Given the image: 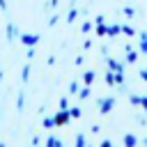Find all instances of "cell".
Listing matches in <instances>:
<instances>
[{
    "label": "cell",
    "mask_w": 147,
    "mask_h": 147,
    "mask_svg": "<svg viewBox=\"0 0 147 147\" xmlns=\"http://www.w3.org/2000/svg\"><path fill=\"white\" fill-rule=\"evenodd\" d=\"M96 106H99V113L101 115H108L113 110V106H115V96H101L96 101Z\"/></svg>",
    "instance_id": "6da1fadb"
},
{
    "label": "cell",
    "mask_w": 147,
    "mask_h": 147,
    "mask_svg": "<svg viewBox=\"0 0 147 147\" xmlns=\"http://www.w3.org/2000/svg\"><path fill=\"white\" fill-rule=\"evenodd\" d=\"M53 117H55V126H67V124H69V119H71V113H69V110H60V108H57V113H55Z\"/></svg>",
    "instance_id": "7a4b0ae2"
},
{
    "label": "cell",
    "mask_w": 147,
    "mask_h": 147,
    "mask_svg": "<svg viewBox=\"0 0 147 147\" xmlns=\"http://www.w3.org/2000/svg\"><path fill=\"white\" fill-rule=\"evenodd\" d=\"M18 41L30 48V46H37L39 44V34H18Z\"/></svg>",
    "instance_id": "3957f363"
},
{
    "label": "cell",
    "mask_w": 147,
    "mask_h": 147,
    "mask_svg": "<svg viewBox=\"0 0 147 147\" xmlns=\"http://www.w3.org/2000/svg\"><path fill=\"white\" fill-rule=\"evenodd\" d=\"M108 69L115 71V74H124V64L117 62V60H113V57H108Z\"/></svg>",
    "instance_id": "277c9868"
},
{
    "label": "cell",
    "mask_w": 147,
    "mask_h": 147,
    "mask_svg": "<svg viewBox=\"0 0 147 147\" xmlns=\"http://www.w3.org/2000/svg\"><path fill=\"white\" fill-rule=\"evenodd\" d=\"M136 145H138V138L133 133H126L124 136V147H136Z\"/></svg>",
    "instance_id": "5b68a950"
},
{
    "label": "cell",
    "mask_w": 147,
    "mask_h": 147,
    "mask_svg": "<svg viewBox=\"0 0 147 147\" xmlns=\"http://www.w3.org/2000/svg\"><path fill=\"white\" fill-rule=\"evenodd\" d=\"M122 32V25H117V23H110L108 25V37H117Z\"/></svg>",
    "instance_id": "8992f818"
},
{
    "label": "cell",
    "mask_w": 147,
    "mask_h": 147,
    "mask_svg": "<svg viewBox=\"0 0 147 147\" xmlns=\"http://www.w3.org/2000/svg\"><path fill=\"white\" fill-rule=\"evenodd\" d=\"M94 78H96V74H94V71H85V74H83V83H85V85H92V83H94Z\"/></svg>",
    "instance_id": "52a82bcc"
},
{
    "label": "cell",
    "mask_w": 147,
    "mask_h": 147,
    "mask_svg": "<svg viewBox=\"0 0 147 147\" xmlns=\"http://www.w3.org/2000/svg\"><path fill=\"white\" fill-rule=\"evenodd\" d=\"M103 78H106V83H108V85H117V76H115V71H110V69H108Z\"/></svg>",
    "instance_id": "ba28073f"
},
{
    "label": "cell",
    "mask_w": 147,
    "mask_h": 147,
    "mask_svg": "<svg viewBox=\"0 0 147 147\" xmlns=\"http://www.w3.org/2000/svg\"><path fill=\"white\" fill-rule=\"evenodd\" d=\"M140 53L147 55V32H140Z\"/></svg>",
    "instance_id": "9c48e42d"
},
{
    "label": "cell",
    "mask_w": 147,
    "mask_h": 147,
    "mask_svg": "<svg viewBox=\"0 0 147 147\" xmlns=\"http://www.w3.org/2000/svg\"><path fill=\"white\" fill-rule=\"evenodd\" d=\"M136 60H138V53H136V51H131V48L126 46V62H129V64H133Z\"/></svg>",
    "instance_id": "30bf717a"
},
{
    "label": "cell",
    "mask_w": 147,
    "mask_h": 147,
    "mask_svg": "<svg viewBox=\"0 0 147 147\" xmlns=\"http://www.w3.org/2000/svg\"><path fill=\"white\" fill-rule=\"evenodd\" d=\"M46 147H62V140L55 138V136H51V138L46 140Z\"/></svg>",
    "instance_id": "8fae6325"
},
{
    "label": "cell",
    "mask_w": 147,
    "mask_h": 147,
    "mask_svg": "<svg viewBox=\"0 0 147 147\" xmlns=\"http://www.w3.org/2000/svg\"><path fill=\"white\" fill-rule=\"evenodd\" d=\"M7 37H9V39H16V37H18V32H16L14 23H7Z\"/></svg>",
    "instance_id": "7c38bea8"
},
{
    "label": "cell",
    "mask_w": 147,
    "mask_h": 147,
    "mask_svg": "<svg viewBox=\"0 0 147 147\" xmlns=\"http://www.w3.org/2000/svg\"><path fill=\"white\" fill-rule=\"evenodd\" d=\"M74 147H87V140H85V136H83V133H78V136H76V145H74Z\"/></svg>",
    "instance_id": "4fadbf2b"
},
{
    "label": "cell",
    "mask_w": 147,
    "mask_h": 147,
    "mask_svg": "<svg viewBox=\"0 0 147 147\" xmlns=\"http://www.w3.org/2000/svg\"><path fill=\"white\" fill-rule=\"evenodd\" d=\"M76 18H78V9H71V11L67 14V23H74Z\"/></svg>",
    "instance_id": "5bb4252c"
},
{
    "label": "cell",
    "mask_w": 147,
    "mask_h": 147,
    "mask_svg": "<svg viewBox=\"0 0 147 147\" xmlns=\"http://www.w3.org/2000/svg\"><path fill=\"white\" fill-rule=\"evenodd\" d=\"M122 34H126V37H133V34H136V30H133L131 25H122Z\"/></svg>",
    "instance_id": "9a60e30c"
},
{
    "label": "cell",
    "mask_w": 147,
    "mask_h": 147,
    "mask_svg": "<svg viewBox=\"0 0 147 147\" xmlns=\"http://www.w3.org/2000/svg\"><path fill=\"white\" fill-rule=\"evenodd\" d=\"M78 96H80V99H87V96H90V85H83L80 92H78Z\"/></svg>",
    "instance_id": "2e32d148"
},
{
    "label": "cell",
    "mask_w": 147,
    "mask_h": 147,
    "mask_svg": "<svg viewBox=\"0 0 147 147\" xmlns=\"http://www.w3.org/2000/svg\"><path fill=\"white\" fill-rule=\"evenodd\" d=\"M69 113H71V119H78V117L83 115V110H80V108H76V106H74V108H69Z\"/></svg>",
    "instance_id": "e0dca14e"
},
{
    "label": "cell",
    "mask_w": 147,
    "mask_h": 147,
    "mask_svg": "<svg viewBox=\"0 0 147 147\" xmlns=\"http://www.w3.org/2000/svg\"><path fill=\"white\" fill-rule=\"evenodd\" d=\"M21 78H23V83L30 78V64H25V67H23V71H21Z\"/></svg>",
    "instance_id": "ac0fdd59"
},
{
    "label": "cell",
    "mask_w": 147,
    "mask_h": 147,
    "mask_svg": "<svg viewBox=\"0 0 147 147\" xmlns=\"http://www.w3.org/2000/svg\"><path fill=\"white\" fill-rule=\"evenodd\" d=\"M78 92H80L78 83H76V80H71V85H69V94H78Z\"/></svg>",
    "instance_id": "d6986e66"
},
{
    "label": "cell",
    "mask_w": 147,
    "mask_h": 147,
    "mask_svg": "<svg viewBox=\"0 0 147 147\" xmlns=\"http://www.w3.org/2000/svg\"><path fill=\"white\" fill-rule=\"evenodd\" d=\"M44 126L46 129H53L55 126V117H44Z\"/></svg>",
    "instance_id": "ffe728a7"
},
{
    "label": "cell",
    "mask_w": 147,
    "mask_h": 147,
    "mask_svg": "<svg viewBox=\"0 0 147 147\" xmlns=\"http://www.w3.org/2000/svg\"><path fill=\"white\" fill-rule=\"evenodd\" d=\"M60 110H69V99H67V96L60 99Z\"/></svg>",
    "instance_id": "44dd1931"
},
{
    "label": "cell",
    "mask_w": 147,
    "mask_h": 147,
    "mask_svg": "<svg viewBox=\"0 0 147 147\" xmlns=\"http://www.w3.org/2000/svg\"><path fill=\"white\" fill-rule=\"evenodd\" d=\"M140 99H142V96H138V94H131V96H129V101H131L133 106H140Z\"/></svg>",
    "instance_id": "7402d4cb"
},
{
    "label": "cell",
    "mask_w": 147,
    "mask_h": 147,
    "mask_svg": "<svg viewBox=\"0 0 147 147\" xmlns=\"http://www.w3.org/2000/svg\"><path fill=\"white\" fill-rule=\"evenodd\" d=\"M133 14H136V9H133V7H124V16H129V18H131Z\"/></svg>",
    "instance_id": "603a6c76"
},
{
    "label": "cell",
    "mask_w": 147,
    "mask_h": 147,
    "mask_svg": "<svg viewBox=\"0 0 147 147\" xmlns=\"http://www.w3.org/2000/svg\"><path fill=\"white\" fill-rule=\"evenodd\" d=\"M16 108H18V110H23V92H21V94H18V99H16Z\"/></svg>",
    "instance_id": "cb8c5ba5"
},
{
    "label": "cell",
    "mask_w": 147,
    "mask_h": 147,
    "mask_svg": "<svg viewBox=\"0 0 147 147\" xmlns=\"http://www.w3.org/2000/svg\"><path fill=\"white\" fill-rule=\"evenodd\" d=\"M90 30H92V23L85 21V23H83V32H90Z\"/></svg>",
    "instance_id": "d4e9b609"
},
{
    "label": "cell",
    "mask_w": 147,
    "mask_h": 147,
    "mask_svg": "<svg viewBox=\"0 0 147 147\" xmlns=\"http://www.w3.org/2000/svg\"><path fill=\"white\" fill-rule=\"evenodd\" d=\"M30 142H32V147H37V145H41V140H39V138H37V136H34V138H32V140H30Z\"/></svg>",
    "instance_id": "484cf974"
},
{
    "label": "cell",
    "mask_w": 147,
    "mask_h": 147,
    "mask_svg": "<svg viewBox=\"0 0 147 147\" xmlns=\"http://www.w3.org/2000/svg\"><path fill=\"white\" fill-rule=\"evenodd\" d=\"M140 106H142V110H147V96H142V99H140Z\"/></svg>",
    "instance_id": "4316f807"
},
{
    "label": "cell",
    "mask_w": 147,
    "mask_h": 147,
    "mask_svg": "<svg viewBox=\"0 0 147 147\" xmlns=\"http://www.w3.org/2000/svg\"><path fill=\"white\" fill-rule=\"evenodd\" d=\"M140 78H142V80L147 83V69H140Z\"/></svg>",
    "instance_id": "83f0119b"
},
{
    "label": "cell",
    "mask_w": 147,
    "mask_h": 147,
    "mask_svg": "<svg viewBox=\"0 0 147 147\" xmlns=\"http://www.w3.org/2000/svg\"><path fill=\"white\" fill-rule=\"evenodd\" d=\"M101 147H113V142H110V140H103V142H101Z\"/></svg>",
    "instance_id": "f1b7e54d"
},
{
    "label": "cell",
    "mask_w": 147,
    "mask_h": 147,
    "mask_svg": "<svg viewBox=\"0 0 147 147\" xmlns=\"http://www.w3.org/2000/svg\"><path fill=\"white\" fill-rule=\"evenodd\" d=\"M142 145H145V147H147V138H142Z\"/></svg>",
    "instance_id": "f546056e"
},
{
    "label": "cell",
    "mask_w": 147,
    "mask_h": 147,
    "mask_svg": "<svg viewBox=\"0 0 147 147\" xmlns=\"http://www.w3.org/2000/svg\"><path fill=\"white\" fill-rule=\"evenodd\" d=\"M0 147H5V145H2V142H0Z\"/></svg>",
    "instance_id": "4dcf8cb0"
}]
</instances>
